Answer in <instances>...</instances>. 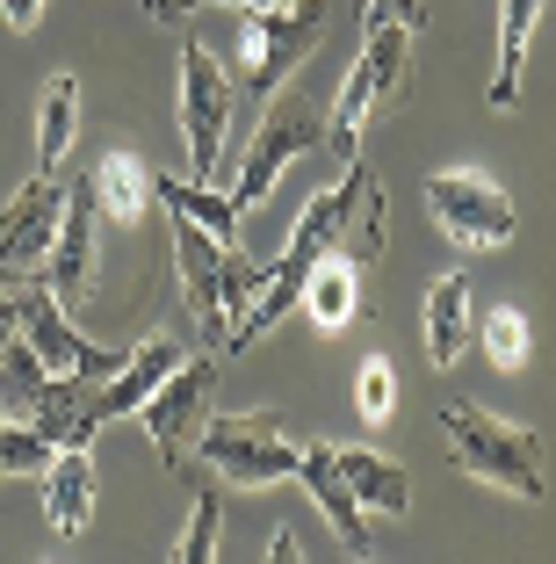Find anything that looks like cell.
<instances>
[{"mask_svg":"<svg viewBox=\"0 0 556 564\" xmlns=\"http://www.w3.org/2000/svg\"><path fill=\"white\" fill-rule=\"evenodd\" d=\"M196 464L203 478L239 485V492H268V485L296 478V442L282 413H231V420H203L196 434Z\"/></svg>","mask_w":556,"mask_h":564,"instance_id":"5","label":"cell"},{"mask_svg":"<svg viewBox=\"0 0 556 564\" xmlns=\"http://www.w3.org/2000/svg\"><path fill=\"white\" fill-rule=\"evenodd\" d=\"M73 138H80V80L73 73H51L44 109H36V174H58Z\"/></svg>","mask_w":556,"mask_h":564,"instance_id":"22","label":"cell"},{"mask_svg":"<svg viewBox=\"0 0 556 564\" xmlns=\"http://www.w3.org/2000/svg\"><path fill=\"white\" fill-rule=\"evenodd\" d=\"M0 15H8V30H22V36H30L36 22H44V0H0Z\"/></svg>","mask_w":556,"mask_h":564,"instance_id":"29","label":"cell"},{"mask_svg":"<svg viewBox=\"0 0 556 564\" xmlns=\"http://www.w3.org/2000/svg\"><path fill=\"white\" fill-rule=\"evenodd\" d=\"M22 340V326H15V290H0V355Z\"/></svg>","mask_w":556,"mask_h":564,"instance_id":"32","label":"cell"},{"mask_svg":"<svg viewBox=\"0 0 556 564\" xmlns=\"http://www.w3.org/2000/svg\"><path fill=\"white\" fill-rule=\"evenodd\" d=\"M44 521L58 535H80L95 521V456H87V442L58 448L44 464Z\"/></svg>","mask_w":556,"mask_h":564,"instance_id":"16","label":"cell"},{"mask_svg":"<svg viewBox=\"0 0 556 564\" xmlns=\"http://www.w3.org/2000/svg\"><path fill=\"white\" fill-rule=\"evenodd\" d=\"M268 564H304V535L275 529V535H268Z\"/></svg>","mask_w":556,"mask_h":564,"instance_id":"30","label":"cell"},{"mask_svg":"<svg viewBox=\"0 0 556 564\" xmlns=\"http://www.w3.org/2000/svg\"><path fill=\"white\" fill-rule=\"evenodd\" d=\"M203 0H145V22H166V30H174L181 15H196Z\"/></svg>","mask_w":556,"mask_h":564,"instance_id":"31","label":"cell"},{"mask_svg":"<svg viewBox=\"0 0 556 564\" xmlns=\"http://www.w3.org/2000/svg\"><path fill=\"white\" fill-rule=\"evenodd\" d=\"M383 225H391V196H383L377 166H361V160L340 166V182L318 188V196L304 203V217L290 225V247L261 268V290H253V304L239 312V326L225 333V348L246 355L253 340H268V333L296 312L304 275H312V261H326V253H347V261L377 268L383 261Z\"/></svg>","mask_w":556,"mask_h":564,"instance_id":"1","label":"cell"},{"mask_svg":"<svg viewBox=\"0 0 556 564\" xmlns=\"http://www.w3.org/2000/svg\"><path fill=\"white\" fill-rule=\"evenodd\" d=\"M470 275H441L434 290H426V362L434 369H456L462 348H470Z\"/></svg>","mask_w":556,"mask_h":564,"instance_id":"18","label":"cell"},{"mask_svg":"<svg viewBox=\"0 0 556 564\" xmlns=\"http://www.w3.org/2000/svg\"><path fill=\"white\" fill-rule=\"evenodd\" d=\"M304 152H326V109H318L304 87H275L268 95V109H261V131H253V145H246V160H239V188H231V210H253V203H268L275 196V182L290 174Z\"/></svg>","mask_w":556,"mask_h":564,"instance_id":"4","label":"cell"},{"mask_svg":"<svg viewBox=\"0 0 556 564\" xmlns=\"http://www.w3.org/2000/svg\"><path fill=\"white\" fill-rule=\"evenodd\" d=\"M441 442H448V464L462 478L491 485V492H513V499L549 492V478H542V434L506 420V413H491V405H477V399L441 405Z\"/></svg>","mask_w":556,"mask_h":564,"instance_id":"2","label":"cell"},{"mask_svg":"<svg viewBox=\"0 0 556 564\" xmlns=\"http://www.w3.org/2000/svg\"><path fill=\"white\" fill-rule=\"evenodd\" d=\"M152 196H160L166 210L196 217L203 232H217L225 247H239V210H231V196H217L210 182H196V174H188V182H174V174H160V182H152Z\"/></svg>","mask_w":556,"mask_h":564,"instance_id":"23","label":"cell"},{"mask_svg":"<svg viewBox=\"0 0 556 564\" xmlns=\"http://www.w3.org/2000/svg\"><path fill=\"white\" fill-rule=\"evenodd\" d=\"M412 36L419 30H405V22L361 30V58L347 66V87H340V101H332V117H326V152L340 166L361 160V123L377 117L383 101L412 95Z\"/></svg>","mask_w":556,"mask_h":564,"instance_id":"3","label":"cell"},{"mask_svg":"<svg viewBox=\"0 0 556 564\" xmlns=\"http://www.w3.org/2000/svg\"><path fill=\"white\" fill-rule=\"evenodd\" d=\"M231 109L239 87L217 66V51L196 30H181V138H188V174L217 182L225 174V138H231Z\"/></svg>","mask_w":556,"mask_h":564,"instance_id":"8","label":"cell"},{"mask_svg":"<svg viewBox=\"0 0 556 564\" xmlns=\"http://www.w3.org/2000/svg\"><path fill=\"white\" fill-rule=\"evenodd\" d=\"M15 326H22V340L44 355L51 377H101V383H109V377H116V362H123V355L95 348V340L73 326L66 304L51 297L44 282H22V290H15Z\"/></svg>","mask_w":556,"mask_h":564,"instance_id":"10","label":"cell"},{"mask_svg":"<svg viewBox=\"0 0 556 564\" xmlns=\"http://www.w3.org/2000/svg\"><path fill=\"white\" fill-rule=\"evenodd\" d=\"M296 485L312 492V507L326 514V529L347 543V557H377V535H369V514H361V499L347 492V478H340V448L332 442H312V448H296Z\"/></svg>","mask_w":556,"mask_h":564,"instance_id":"15","label":"cell"},{"mask_svg":"<svg viewBox=\"0 0 556 564\" xmlns=\"http://www.w3.org/2000/svg\"><path fill=\"white\" fill-rule=\"evenodd\" d=\"M470 340L484 348V362H491V369H506V377H521V369H527V348H535V340H527V318L513 312V304L484 312V318H477V333H470Z\"/></svg>","mask_w":556,"mask_h":564,"instance_id":"24","label":"cell"},{"mask_svg":"<svg viewBox=\"0 0 556 564\" xmlns=\"http://www.w3.org/2000/svg\"><path fill=\"white\" fill-rule=\"evenodd\" d=\"M174 362H181V340H166V333L138 340V348L123 355V362H116V377H109V383L95 391V399L80 405V420H73V442L95 448V434H101V427H116V420H131L138 405H145L152 391H160V377H166ZM73 442H66V448H73Z\"/></svg>","mask_w":556,"mask_h":564,"instance_id":"14","label":"cell"},{"mask_svg":"<svg viewBox=\"0 0 556 564\" xmlns=\"http://www.w3.org/2000/svg\"><path fill=\"white\" fill-rule=\"evenodd\" d=\"M355 413H361V427H391V413H397V369L383 362V355H369V362L355 369Z\"/></svg>","mask_w":556,"mask_h":564,"instance_id":"27","label":"cell"},{"mask_svg":"<svg viewBox=\"0 0 556 564\" xmlns=\"http://www.w3.org/2000/svg\"><path fill=\"white\" fill-rule=\"evenodd\" d=\"M210 399H217V355H181L160 377V391L138 405V420H145L166 470H196V434L210 420Z\"/></svg>","mask_w":556,"mask_h":564,"instance_id":"9","label":"cell"},{"mask_svg":"<svg viewBox=\"0 0 556 564\" xmlns=\"http://www.w3.org/2000/svg\"><path fill=\"white\" fill-rule=\"evenodd\" d=\"M426 210L441 225L448 247L462 253H499L521 239V210L499 182H491L484 166H441V174H426Z\"/></svg>","mask_w":556,"mask_h":564,"instance_id":"7","label":"cell"},{"mask_svg":"<svg viewBox=\"0 0 556 564\" xmlns=\"http://www.w3.org/2000/svg\"><path fill=\"white\" fill-rule=\"evenodd\" d=\"M239 73L253 95H275L304 73L318 44H326V0H282V8H239Z\"/></svg>","mask_w":556,"mask_h":564,"instance_id":"6","label":"cell"},{"mask_svg":"<svg viewBox=\"0 0 556 564\" xmlns=\"http://www.w3.org/2000/svg\"><path fill=\"white\" fill-rule=\"evenodd\" d=\"M0 442H8V405H0ZM0 478H8V470H0Z\"/></svg>","mask_w":556,"mask_h":564,"instance_id":"34","label":"cell"},{"mask_svg":"<svg viewBox=\"0 0 556 564\" xmlns=\"http://www.w3.org/2000/svg\"><path fill=\"white\" fill-rule=\"evenodd\" d=\"M152 182H160V174H152L138 152H101L95 174H87V196H95L101 225H138L145 203H152Z\"/></svg>","mask_w":556,"mask_h":564,"instance_id":"17","label":"cell"},{"mask_svg":"<svg viewBox=\"0 0 556 564\" xmlns=\"http://www.w3.org/2000/svg\"><path fill=\"white\" fill-rule=\"evenodd\" d=\"M217 8H282V0H217Z\"/></svg>","mask_w":556,"mask_h":564,"instance_id":"33","label":"cell"},{"mask_svg":"<svg viewBox=\"0 0 556 564\" xmlns=\"http://www.w3.org/2000/svg\"><path fill=\"white\" fill-rule=\"evenodd\" d=\"M377 22H405V30H419L426 0H361V30H377Z\"/></svg>","mask_w":556,"mask_h":564,"instance_id":"28","label":"cell"},{"mask_svg":"<svg viewBox=\"0 0 556 564\" xmlns=\"http://www.w3.org/2000/svg\"><path fill=\"white\" fill-rule=\"evenodd\" d=\"M340 478H347V492L361 499V514H405L412 507L405 470H397L391 456H377V448H340Z\"/></svg>","mask_w":556,"mask_h":564,"instance_id":"21","label":"cell"},{"mask_svg":"<svg viewBox=\"0 0 556 564\" xmlns=\"http://www.w3.org/2000/svg\"><path fill=\"white\" fill-rule=\"evenodd\" d=\"M225 239L203 232L196 217L174 210V275H181V297H188V312H196V333L203 348H225L231 333V312H225Z\"/></svg>","mask_w":556,"mask_h":564,"instance_id":"13","label":"cell"},{"mask_svg":"<svg viewBox=\"0 0 556 564\" xmlns=\"http://www.w3.org/2000/svg\"><path fill=\"white\" fill-rule=\"evenodd\" d=\"M361 275H369V268L347 261V253H326V261H312V275H304V297H296V312H312L326 333H340L347 318H361Z\"/></svg>","mask_w":556,"mask_h":564,"instance_id":"20","label":"cell"},{"mask_svg":"<svg viewBox=\"0 0 556 564\" xmlns=\"http://www.w3.org/2000/svg\"><path fill=\"white\" fill-rule=\"evenodd\" d=\"M217 535H225V492H217V478H203L196 507H188V529H181L174 557L181 564H210L217 557Z\"/></svg>","mask_w":556,"mask_h":564,"instance_id":"26","label":"cell"},{"mask_svg":"<svg viewBox=\"0 0 556 564\" xmlns=\"http://www.w3.org/2000/svg\"><path fill=\"white\" fill-rule=\"evenodd\" d=\"M549 0H499V66H491L484 101L491 109H513L521 101V73H527V44H535V22Z\"/></svg>","mask_w":556,"mask_h":564,"instance_id":"19","label":"cell"},{"mask_svg":"<svg viewBox=\"0 0 556 564\" xmlns=\"http://www.w3.org/2000/svg\"><path fill=\"white\" fill-rule=\"evenodd\" d=\"M58 203H66V188L51 182V174H30L22 196L0 210V290L44 282V253H51V232H58Z\"/></svg>","mask_w":556,"mask_h":564,"instance_id":"12","label":"cell"},{"mask_svg":"<svg viewBox=\"0 0 556 564\" xmlns=\"http://www.w3.org/2000/svg\"><path fill=\"white\" fill-rule=\"evenodd\" d=\"M44 383H51V369H44V355H36L30 340H15V348L0 355V405H8L15 420H30V413H36Z\"/></svg>","mask_w":556,"mask_h":564,"instance_id":"25","label":"cell"},{"mask_svg":"<svg viewBox=\"0 0 556 564\" xmlns=\"http://www.w3.org/2000/svg\"><path fill=\"white\" fill-rule=\"evenodd\" d=\"M95 282H101V210L80 182L58 203V232H51V253H44V290L73 312V304L95 297Z\"/></svg>","mask_w":556,"mask_h":564,"instance_id":"11","label":"cell"}]
</instances>
